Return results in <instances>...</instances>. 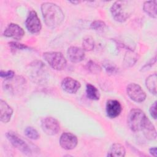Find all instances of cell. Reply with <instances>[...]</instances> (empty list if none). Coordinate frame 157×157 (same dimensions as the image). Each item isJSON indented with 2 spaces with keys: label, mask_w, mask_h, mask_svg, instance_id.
<instances>
[{
  "label": "cell",
  "mask_w": 157,
  "mask_h": 157,
  "mask_svg": "<svg viewBox=\"0 0 157 157\" xmlns=\"http://www.w3.org/2000/svg\"><path fill=\"white\" fill-rule=\"evenodd\" d=\"M41 11L46 25L53 29L63 21L64 15L61 9L52 2H44L41 5Z\"/></svg>",
  "instance_id": "1"
},
{
  "label": "cell",
  "mask_w": 157,
  "mask_h": 157,
  "mask_svg": "<svg viewBox=\"0 0 157 157\" xmlns=\"http://www.w3.org/2000/svg\"><path fill=\"white\" fill-rule=\"evenodd\" d=\"M130 1H115L110 8V12L113 18L117 21H125L132 13V9Z\"/></svg>",
  "instance_id": "2"
},
{
  "label": "cell",
  "mask_w": 157,
  "mask_h": 157,
  "mask_svg": "<svg viewBox=\"0 0 157 157\" xmlns=\"http://www.w3.org/2000/svg\"><path fill=\"white\" fill-rule=\"evenodd\" d=\"M148 120V118L142 110L139 109H133L128 114L127 123L132 131L137 132L142 131Z\"/></svg>",
  "instance_id": "3"
},
{
  "label": "cell",
  "mask_w": 157,
  "mask_h": 157,
  "mask_svg": "<svg viewBox=\"0 0 157 157\" xmlns=\"http://www.w3.org/2000/svg\"><path fill=\"white\" fill-rule=\"evenodd\" d=\"M43 57L48 64L55 70H63L66 66V60L60 52H47L44 53Z\"/></svg>",
  "instance_id": "4"
},
{
  "label": "cell",
  "mask_w": 157,
  "mask_h": 157,
  "mask_svg": "<svg viewBox=\"0 0 157 157\" xmlns=\"http://www.w3.org/2000/svg\"><path fill=\"white\" fill-rule=\"evenodd\" d=\"M6 137L11 144L23 153L29 156L31 155V150L29 145L16 134L9 131L6 133Z\"/></svg>",
  "instance_id": "5"
},
{
  "label": "cell",
  "mask_w": 157,
  "mask_h": 157,
  "mask_svg": "<svg viewBox=\"0 0 157 157\" xmlns=\"http://www.w3.org/2000/svg\"><path fill=\"white\" fill-rule=\"evenodd\" d=\"M41 127L43 131L49 136L56 134L60 129L59 123L58 120L50 117H45L42 120Z\"/></svg>",
  "instance_id": "6"
},
{
  "label": "cell",
  "mask_w": 157,
  "mask_h": 157,
  "mask_svg": "<svg viewBox=\"0 0 157 157\" xmlns=\"http://www.w3.org/2000/svg\"><path fill=\"white\" fill-rule=\"evenodd\" d=\"M126 92L128 96L134 101L142 102L146 98V94L138 84L131 83L127 86Z\"/></svg>",
  "instance_id": "7"
},
{
  "label": "cell",
  "mask_w": 157,
  "mask_h": 157,
  "mask_svg": "<svg viewBox=\"0 0 157 157\" xmlns=\"http://www.w3.org/2000/svg\"><path fill=\"white\" fill-rule=\"evenodd\" d=\"M25 25L27 29L32 34L39 33L42 28L40 21L34 10L29 12L26 18Z\"/></svg>",
  "instance_id": "8"
},
{
  "label": "cell",
  "mask_w": 157,
  "mask_h": 157,
  "mask_svg": "<svg viewBox=\"0 0 157 157\" xmlns=\"http://www.w3.org/2000/svg\"><path fill=\"white\" fill-rule=\"evenodd\" d=\"M77 137L71 132H64L59 139L61 147L67 150L74 149L77 145Z\"/></svg>",
  "instance_id": "9"
},
{
  "label": "cell",
  "mask_w": 157,
  "mask_h": 157,
  "mask_svg": "<svg viewBox=\"0 0 157 157\" xmlns=\"http://www.w3.org/2000/svg\"><path fill=\"white\" fill-rule=\"evenodd\" d=\"M4 36L8 37H12L17 40H20L25 34L22 28L15 23H10L6 28L3 33Z\"/></svg>",
  "instance_id": "10"
},
{
  "label": "cell",
  "mask_w": 157,
  "mask_h": 157,
  "mask_svg": "<svg viewBox=\"0 0 157 157\" xmlns=\"http://www.w3.org/2000/svg\"><path fill=\"white\" fill-rule=\"evenodd\" d=\"M122 108L119 101L115 99H110L106 104V113L107 116L110 118H115L118 117Z\"/></svg>",
  "instance_id": "11"
},
{
  "label": "cell",
  "mask_w": 157,
  "mask_h": 157,
  "mask_svg": "<svg viewBox=\"0 0 157 157\" xmlns=\"http://www.w3.org/2000/svg\"><path fill=\"white\" fill-rule=\"evenodd\" d=\"M80 83L77 80L72 77H65L61 82L62 88L70 94L75 93L80 88Z\"/></svg>",
  "instance_id": "12"
},
{
  "label": "cell",
  "mask_w": 157,
  "mask_h": 157,
  "mask_svg": "<svg viewBox=\"0 0 157 157\" xmlns=\"http://www.w3.org/2000/svg\"><path fill=\"white\" fill-rule=\"evenodd\" d=\"M67 56L72 63H79L85 58L84 50L79 47L71 46L67 50Z\"/></svg>",
  "instance_id": "13"
},
{
  "label": "cell",
  "mask_w": 157,
  "mask_h": 157,
  "mask_svg": "<svg viewBox=\"0 0 157 157\" xmlns=\"http://www.w3.org/2000/svg\"><path fill=\"white\" fill-rule=\"evenodd\" d=\"M13 113L11 107L4 101H0V120L3 123H7L10 121Z\"/></svg>",
  "instance_id": "14"
},
{
  "label": "cell",
  "mask_w": 157,
  "mask_h": 157,
  "mask_svg": "<svg viewBox=\"0 0 157 157\" xmlns=\"http://www.w3.org/2000/svg\"><path fill=\"white\" fill-rule=\"evenodd\" d=\"M143 9L144 12L152 18H156L157 16V1H149L144 3Z\"/></svg>",
  "instance_id": "15"
},
{
  "label": "cell",
  "mask_w": 157,
  "mask_h": 157,
  "mask_svg": "<svg viewBox=\"0 0 157 157\" xmlns=\"http://www.w3.org/2000/svg\"><path fill=\"white\" fill-rule=\"evenodd\" d=\"M126 153L125 149L124 147L118 143L114 144L110 147L109 151H108V156H124Z\"/></svg>",
  "instance_id": "16"
},
{
  "label": "cell",
  "mask_w": 157,
  "mask_h": 157,
  "mask_svg": "<svg viewBox=\"0 0 157 157\" xmlns=\"http://www.w3.org/2000/svg\"><path fill=\"white\" fill-rule=\"evenodd\" d=\"M145 137L149 140L155 139L156 137V131L155 126L148 119L144 129H142Z\"/></svg>",
  "instance_id": "17"
},
{
  "label": "cell",
  "mask_w": 157,
  "mask_h": 157,
  "mask_svg": "<svg viewBox=\"0 0 157 157\" xmlns=\"http://www.w3.org/2000/svg\"><path fill=\"white\" fill-rule=\"evenodd\" d=\"M156 74L154 73L152 75H149L148 77H147L145 80V85L148 91L153 94H156Z\"/></svg>",
  "instance_id": "18"
},
{
  "label": "cell",
  "mask_w": 157,
  "mask_h": 157,
  "mask_svg": "<svg viewBox=\"0 0 157 157\" xmlns=\"http://www.w3.org/2000/svg\"><path fill=\"white\" fill-rule=\"evenodd\" d=\"M86 93L87 97L92 100H98L100 98L99 90L93 85L88 83L86 85Z\"/></svg>",
  "instance_id": "19"
},
{
  "label": "cell",
  "mask_w": 157,
  "mask_h": 157,
  "mask_svg": "<svg viewBox=\"0 0 157 157\" xmlns=\"http://www.w3.org/2000/svg\"><path fill=\"white\" fill-rule=\"evenodd\" d=\"M83 50L91 51L94 47V42L93 39L90 36L85 37L82 42Z\"/></svg>",
  "instance_id": "20"
},
{
  "label": "cell",
  "mask_w": 157,
  "mask_h": 157,
  "mask_svg": "<svg viewBox=\"0 0 157 157\" xmlns=\"http://www.w3.org/2000/svg\"><path fill=\"white\" fill-rule=\"evenodd\" d=\"M137 59H138L136 54L133 53L132 52H127L125 55L124 59V64H126L127 67L131 66L136 63V61Z\"/></svg>",
  "instance_id": "21"
},
{
  "label": "cell",
  "mask_w": 157,
  "mask_h": 157,
  "mask_svg": "<svg viewBox=\"0 0 157 157\" xmlns=\"http://www.w3.org/2000/svg\"><path fill=\"white\" fill-rule=\"evenodd\" d=\"M25 134L26 135V136L33 140H37L40 137V134H39L37 131L31 126L26 128V129H25Z\"/></svg>",
  "instance_id": "22"
},
{
  "label": "cell",
  "mask_w": 157,
  "mask_h": 157,
  "mask_svg": "<svg viewBox=\"0 0 157 157\" xmlns=\"http://www.w3.org/2000/svg\"><path fill=\"white\" fill-rule=\"evenodd\" d=\"M86 69L92 74H97L101 72V67L95 62L90 61L86 64Z\"/></svg>",
  "instance_id": "23"
},
{
  "label": "cell",
  "mask_w": 157,
  "mask_h": 157,
  "mask_svg": "<svg viewBox=\"0 0 157 157\" xmlns=\"http://www.w3.org/2000/svg\"><path fill=\"white\" fill-rule=\"evenodd\" d=\"M91 28L98 31H102L105 28V23L101 20H96L91 23Z\"/></svg>",
  "instance_id": "24"
},
{
  "label": "cell",
  "mask_w": 157,
  "mask_h": 157,
  "mask_svg": "<svg viewBox=\"0 0 157 157\" xmlns=\"http://www.w3.org/2000/svg\"><path fill=\"white\" fill-rule=\"evenodd\" d=\"M104 68L105 71L109 73V74H116L118 72V69L116 67V66L113 64L112 63H110L109 62H107L104 64Z\"/></svg>",
  "instance_id": "25"
},
{
  "label": "cell",
  "mask_w": 157,
  "mask_h": 157,
  "mask_svg": "<svg viewBox=\"0 0 157 157\" xmlns=\"http://www.w3.org/2000/svg\"><path fill=\"white\" fill-rule=\"evenodd\" d=\"M14 74H15L14 72L12 71H1L0 76L1 78H5V80H8L13 77Z\"/></svg>",
  "instance_id": "26"
},
{
  "label": "cell",
  "mask_w": 157,
  "mask_h": 157,
  "mask_svg": "<svg viewBox=\"0 0 157 157\" xmlns=\"http://www.w3.org/2000/svg\"><path fill=\"white\" fill-rule=\"evenodd\" d=\"M9 45L12 47L13 48H17V49H20V50H23V49H28L29 47L25 45H23L22 44H19L17 42H10L9 43Z\"/></svg>",
  "instance_id": "27"
},
{
  "label": "cell",
  "mask_w": 157,
  "mask_h": 157,
  "mask_svg": "<svg viewBox=\"0 0 157 157\" xmlns=\"http://www.w3.org/2000/svg\"><path fill=\"white\" fill-rule=\"evenodd\" d=\"M150 113L152 118L156 119V101H155L150 108Z\"/></svg>",
  "instance_id": "28"
},
{
  "label": "cell",
  "mask_w": 157,
  "mask_h": 157,
  "mask_svg": "<svg viewBox=\"0 0 157 157\" xmlns=\"http://www.w3.org/2000/svg\"><path fill=\"white\" fill-rule=\"evenodd\" d=\"M156 62V56L154 57V58H152L148 63H147V64H145L143 67H142L141 71H144V69H148L149 67H150L153 64H154Z\"/></svg>",
  "instance_id": "29"
},
{
  "label": "cell",
  "mask_w": 157,
  "mask_h": 157,
  "mask_svg": "<svg viewBox=\"0 0 157 157\" xmlns=\"http://www.w3.org/2000/svg\"><path fill=\"white\" fill-rule=\"evenodd\" d=\"M149 151H150V153L155 156V157H156L157 156V150H156V147H152L151 148L150 150H149Z\"/></svg>",
  "instance_id": "30"
},
{
  "label": "cell",
  "mask_w": 157,
  "mask_h": 157,
  "mask_svg": "<svg viewBox=\"0 0 157 157\" xmlns=\"http://www.w3.org/2000/svg\"><path fill=\"white\" fill-rule=\"evenodd\" d=\"M71 2L73 4H77V3H79V1H71Z\"/></svg>",
  "instance_id": "31"
}]
</instances>
